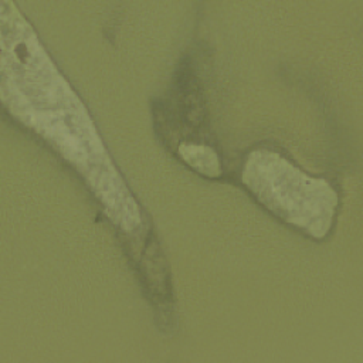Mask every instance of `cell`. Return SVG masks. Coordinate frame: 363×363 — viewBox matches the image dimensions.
Wrapping results in <instances>:
<instances>
[{
	"label": "cell",
	"mask_w": 363,
	"mask_h": 363,
	"mask_svg": "<svg viewBox=\"0 0 363 363\" xmlns=\"http://www.w3.org/2000/svg\"><path fill=\"white\" fill-rule=\"evenodd\" d=\"M179 153L186 163L204 176L217 177L221 173L217 155L207 146L183 143L179 147Z\"/></svg>",
	"instance_id": "1"
}]
</instances>
